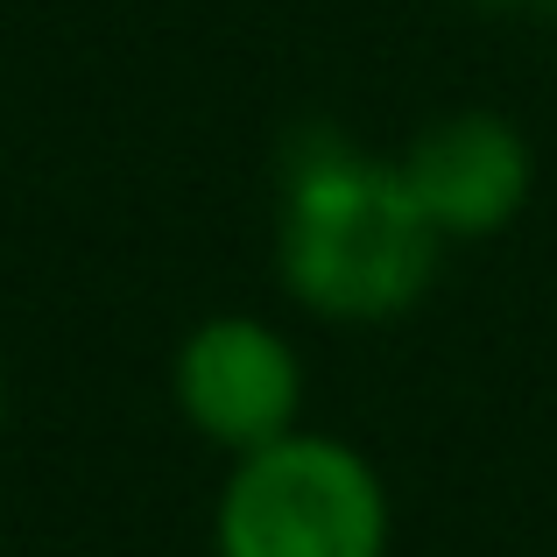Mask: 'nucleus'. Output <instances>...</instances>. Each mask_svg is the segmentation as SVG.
I'll list each match as a JSON object with an SVG mask.
<instances>
[{"instance_id": "nucleus-3", "label": "nucleus", "mask_w": 557, "mask_h": 557, "mask_svg": "<svg viewBox=\"0 0 557 557\" xmlns=\"http://www.w3.org/2000/svg\"><path fill=\"white\" fill-rule=\"evenodd\" d=\"M170 395H177L184 423L219 451H255L275 445L283 431H297L304 409V368L297 346L255 311H219L205 325H190L170 368Z\"/></svg>"}, {"instance_id": "nucleus-2", "label": "nucleus", "mask_w": 557, "mask_h": 557, "mask_svg": "<svg viewBox=\"0 0 557 557\" xmlns=\"http://www.w3.org/2000/svg\"><path fill=\"white\" fill-rule=\"evenodd\" d=\"M219 557H388V494L354 445L283 431L233 459L212 516Z\"/></svg>"}, {"instance_id": "nucleus-6", "label": "nucleus", "mask_w": 557, "mask_h": 557, "mask_svg": "<svg viewBox=\"0 0 557 557\" xmlns=\"http://www.w3.org/2000/svg\"><path fill=\"white\" fill-rule=\"evenodd\" d=\"M0 423H8V388H0Z\"/></svg>"}, {"instance_id": "nucleus-5", "label": "nucleus", "mask_w": 557, "mask_h": 557, "mask_svg": "<svg viewBox=\"0 0 557 557\" xmlns=\"http://www.w3.org/2000/svg\"><path fill=\"white\" fill-rule=\"evenodd\" d=\"M473 8H530V0H473Z\"/></svg>"}, {"instance_id": "nucleus-1", "label": "nucleus", "mask_w": 557, "mask_h": 557, "mask_svg": "<svg viewBox=\"0 0 557 557\" xmlns=\"http://www.w3.org/2000/svg\"><path fill=\"white\" fill-rule=\"evenodd\" d=\"M283 283L304 311L374 325L431 289L445 233L409 198L403 163L354 149L339 135H311L283 163Z\"/></svg>"}, {"instance_id": "nucleus-4", "label": "nucleus", "mask_w": 557, "mask_h": 557, "mask_svg": "<svg viewBox=\"0 0 557 557\" xmlns=\"http://www.w3.org/2000/svg\"><path fill=\"white\" fill-rule=\"evenodd\" d=\"M403 184L445 240H487L530 198V141L487 107L445 113L403 149Z\"/></svg>"}]
</instances>
